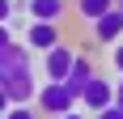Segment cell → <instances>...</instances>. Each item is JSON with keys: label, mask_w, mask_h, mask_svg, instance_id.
Listing matches in <instances>:
<instances>
[{"label": "cell", "mask_w": 123, "mask_h": 119, "mask_svg": "<svg viewBox=\"0 0 123 119\" xmlns=\"http://www.w3.org/2000/svg\"><path fill=\"white\" fill-rule=\"evenodd\" d=\"M0 94L9 98L13 106H30V102H38L34 64H30V51H25L21 43H4V47H0Z\"/></svg>", "instance_id": "6da1fadb"}, {"label": "cell", "mask_w": 123, "mask_h": 119, "mask_svg": "<svg viewBox=\"0 0 123 119\" xmlns=\"http://www.w3.org/2000/svg\"><path fill=\"white\" fill-rule=\"evenodd\" d=\"M81 106V94H76L68 81H47V85H38V111L47 119H64V115H72V111Z\"/></svg>", "instance_id": "7a4b0ae2"}, {"label": "cell", "mask_w": 123, "mask_h": 119, "mask_svg": "<svg viewBox=\"0 0 123 119\" xmlns=\"http://www.w3.org/2000/svg\"><path fill=\"white\" fill-rule=\"evenodd\" d=\"M115 85H119V81L93 77V81L85 85V94H81V106H85V111H93V115H98V111H111V106H115Z\"/></svg>", "instance_id": "3957f363"}, {"label": "cell", "mask_w": 123, "mask_h": 119, "mask_svg": "<svg viewBox=\"0 0 123 119\" xmlns=\"http://www.w3.org/2000/svg\"><path fill=\"white\" fill-rule=\"evenodd\" d=\"M72 64H76V51L68 47V43H60L55 51H47V55H43V72H47V81H68Z\"/></svg>", "instance_id": "277c9868"}, {"label": "cell", "mask_w": 123, "mask_h": 119, "mask_svg": "<svg viewBox=\"0 0 123 119\" xmlns=\"http://www.w3.org/2000/svg\"><path fill=\"white\" fill-rule=\"evenodd\" d=\"M25 43H30L34 51H43V55H47V51H55V47H60V30H55V21H30Z\"/></svg>", "instance_id": "5b68a950"}, {"label": "cell", "mask_w": 123, "mask_h": 119, "mask_svg": "<svg viewBox=\"0 0 123 119\" xmlns=\"http://www.w3.org/2000/svg\"><path fill=\"white\" fill-rule=\"evenodd\" d=\"M93 34H98V43H123V13L111 9L98 26H93Z\"/></svg>", "instance_id": "8992f818"}, {"label": "cell", "mask_w": 123, "mask_h": 119, "mask_svg": "<svg viewBox=\"0 0 123 119\" xmlns=\"http://www.w3.org/2000/svg\"><path fill=\"white\" fill-rule=\"evenodd\" d=\"M111 9H119V0H76V17L89 21V26H98Z\"/></svg>", "instance_id": "52a82bcc"}, {"label": "cell", "mask_w": 123, "mask_h": 119, "mask_svg": "<svg viewBox=\"0 0 123 119\" xmlns=\"http://www.w3.org/2000/svg\"><path fill=\"white\" fill-rule=\"evenodd\" d=\"M98 72H93V60L89 55H76V64H72V72H68V85H72L76 94H85V85L93 81Z\"/></svg>", "instance_id": "ba28073f"}, {"label": "cell", "mask_w": 123, "mask_h": 119, "mask_svg": "<svg viewBox=\"0 0 123 119\" xmlns=\"http://www.w3.org/2000/svg\"><path fill=\"white\" fill-rule=\"evenodd\" d=\"M25 9H30V21H60L64 0H30Z\"/></svg>", "instance_id": "9c48e42d"}, {"label": "cell", "mask_w": 123, "mask_h": 119, "mask_svg": "<svg viewBox=\"0 0 123 119\" xmlns=\"http://www.w3.org/2000/svg\"><path fill=\"white\" fill-rule=\"evenodd\" d=\"M4 119H38V111L34 106H13V111H4Z\"/></svg>", "instance_id": "30bf717a"}, {"label": "cell", "mask_w": 123, "mask_h": 119, "mask_svg": "<svg viewBox=\"0 0 123 119\" xmlns=\"http://www.w3.org/2000/svg\"><path fill=\"white\" fill-rule=\"evenodd\" d=\"M111 64H115V72H123V43H115V51H111Z\"/></svg>", "instance_id": "8fae6325"}, {"label": "cell", "mask_w": 123, "mask_h": 119, "mask_svg": "<svg viewBox=\"0 0 123 119\" xmlns=\"http://www.w3.org/2000/svg\"><path fill=\"white\" fill-rule=\"evenodd\" d=\"M93 119H123V111H119V106H111V111H98Z\"/></svg>", "instance_id": "7c38bea8"}, {"label": "cell", "mask_w": 123, "mask_h": 119, "mask_svg": "<svg viewBox=\"0 0 123 119\" xmlns=\"http://www.w3.org/2000/svg\"><path fill=\"white\" fill-rule=\"evenodd\" d=\"M115 106L123 111V77H119V85H115Z\"/></svg>", "instance_id": "4fadbf2b"}, {"label": "cell", "mask_w": 123, "mask_h": 119, "mask_svg": "<svg viewBox=\"0 0 123 119\" xmlns=\"http://www.w3.org/2000/svg\"><path fill=\"white\" fill-rule=\"evenodd\" d=\"M64 119H89V115H81V111H72V115H64Z\"/></svg>", "instance_id": "5bb4252c"}, {"label": "cell", "mask_w": 123, "mask_h": 119, "mask_svg": "<svg viewBox=\"0 0 123 119\" xmlns=\"http://www.w3.org/2000/svg\"><path fill=\"white\" fill-rule=\"evenodd\" d=\"M119 13H123V0H119Z\"/></svg>", "instance_id": "9a60e30c"}]
</instances>
